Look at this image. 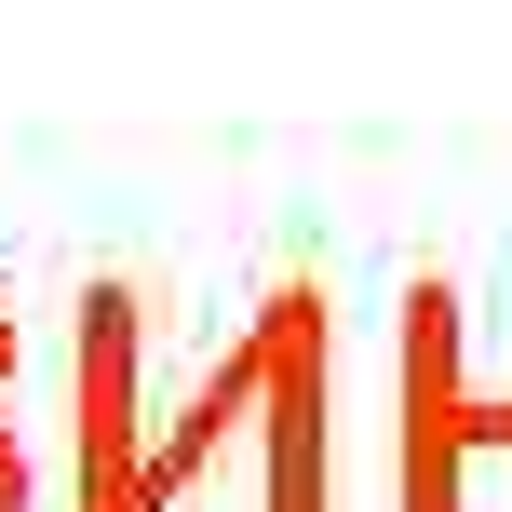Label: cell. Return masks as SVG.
I'll use <instances>...</instances> for the list:
<instances>
[{
	"instance_id": "6da1fadb",
	"label": "cell",
	"mask_w": 512,
	"mask_h": 512,
	"mask_svg": "<svg viewBox=\"0 0 512 512\" xmlns=\"http://www.w3.org/2000/svg\"><path fill=\"white\" fill-rule=\"evenodd\" d=\"M122 512H337V351L324 283H270L256 324L203 364L176 418H149Z\"/></svg>"
},
{
	"instance_id": "277c9868",
	"label": "cell",
	"mask_w": 512,
	"mask_h": 512,
	"mask_svg": "<svg viewBox=\"0 0 512 512\" xmlns=\"http://www.w3.org/2000/svg\"><path fill=\"white\" fill-rule=\"evenodd\" d=\"M14 310H0V512H27V499H41V472H27V432H14Z\"/></svg>"
},
{
	"instance_id": "7a4b0ae2",
	"label": "cell",
	"mask_w": 512,
	"mask_h": 512,
	"mask_svg": "<svg viewBox=\"0 0 512 512\" xmlns=\"http://www.w3.org/2000/svg\"><path fill=\"white\" fill-rule=\"evenodd\" d=\"M149 445V297L122 270H81L68 297V512H122Z\"/></svg>"
},
{
	"instance_id": "3957f363",
	"label": "cell",
	"mask_w": 512,
	"mask_h": 512,
	"mask_svg": "<svg viewBox=\"0 0 512 512\" xmlns=\"http://www.w3.org/2000/svg\"><path fill=\"white\" fill-rule=\"evenodd\" d=\"M391 499L405 512H459L472 459H512V405H472L459 391V297L445 283H405V364H391Z\"/></svg>"
}]
</instances>
